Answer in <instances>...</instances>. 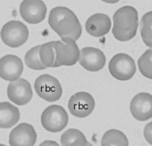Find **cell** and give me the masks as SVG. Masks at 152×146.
I'll use <instances>...</instances> for the list:
<instances>
[{"label":"cell","instance_id":"obj_1","mask_svg":"<svg viewBox=\"0 0 152 146\" xmlns=\"http://www.w3.org/2000/svg\"><path fill=\"white\" fill-rule=\"evenodd\" d=\"M49 25L61 38L68 37L76 41L82 33V27L75 13L65 7H55L49 15Z\"/></svg>","mask_w":152,"mask_h":146},{"label":"cell","instance_id":"obj_2","mask_svg":"<svg viewBox=\"0 0 152 146\" xmlns=\"http://www.w3.org/2000/svg\"><path fill=\"white\" fill-rule=\"evenodd\" d=\"M112 33L118 40H130L135 36L139 20L137 10L131 6H125L116 11L113 16Z\"/></svg>","mask_w":152,"mask_h":146},{"label":"cell","instance_id":"obj_3","mask_svg":"<svg viewBox=\"0 0 152 146\" xmlns=\"http://www.w3.org/2000/svg\"><path fill=\"white\" fill-rule=\"evenodd\" d=\"M68 115L62 106L52 105L46 108L41 116V123L47 131L58 132L63 130L67 125Z\"/></svg>","mask_w":152,"mask_h":146},{"label":"cell","instance_id":"obj_4","mask_svg":"<svg viewBox=\"0 0 152 146\" xmlns=\"http://www.w3.org/2000/svg\"><path fill=\"white\" fill-rule=\"evenodd\" d=\"M29 32L26 26L20 21L11 20L3 26L1 32L2 40L11 48L20 47L27 40Z\"/></svg>","mask_w":152,"mask_h":146},{"label":"cell","instance_id":"obj_5","mask_svg":"<svg viewBox=\"0 0 152 146\" xmlns=\"http://www.w3.org/2000/svg\"><path fill=\"white\" fill-rule=\"evenodd\" d=\"M61 39L62 42L54 41L56 67L74 65L79 60L80 56V51L76 41L68 37Z\"/></svg>","mask_w":152,"mask_h":146},{"label":"cell","instance_id":"obj_6","mask_svg":"<svg viewBox=\"0 0 152 146\" xmlns=\"http://www.w3.org/2000/svg\"><path fill=\"white\" fill-rule=\"evenodd\" d=\"M34 88L37 95L48 102L57 101L62 96V87L58 80L47 74L42 75L37 78Z\"/></svg>","mask_w":152,"mask_h":146},{"label":"cell","instance_id":"obj_7","mask_svg":"<svg viewBox=\"0 0 152 146\" xmlns=\"http://www.w3.org/2000/svg\"><path fill=\"white\" fill-rule=\"evenodd\" d=\"M109 69L112 76L120 81L131 79L137 71L134 60L125 53L114 56L109 63Z\"/></svg>","mask_w":152,"mask_h":146},{"label":"cell","instance_id":"obj_8","mask_svg":"<svg viewBox=\"0 0 152 146\" xmlns=\"http://www.w3.org/2000/svg\"><path fill=\"white\" fill-rule=\"evenodd\" d=\"M95 103L91 94L85 92H78L69 99L68 108L70 113L78 118L89 116L94 109Z\"/></svg>","mask_w":152,"mask_h":146},{"label":"cell","instance_id":"obj_9","mask_svg":"<svg viewBox=\"0 0 152 146\" xmlns=\"http://www.w3.org/2000/svg\"><path fill=\"white\" fill-rule=\"evenodd\" d=\"M20 13L24 20L37 24L45 18L47 8L42 0H23L20 5Z\"/></svg>","mask_w":152,"mask_h":146},{"label":"cell","instance_id":"obj_10","mask_svg":"<svg viewBox=\"0 0 152 146\" xmlns=\"http://www.w3.org/2000/svg\"><path fill=\"white\" fill-rule=\"evenodd\" d=\"M32 87L29 82L23 78L11 82L7 88V95L11 101L18 106L28 103L33 97Z\"/></svg>","mask_w":152,"mask_h":146},{"label":"cell","instance_id":"obj_11","mask_svg":"<svg viewBox=\"0 0 152 146\" xmlns=\"http://www.w3.org/2000/svg\"><path fill=\"white\" fill-rule=\"evenodd\" d=\"M79 62L86 70L89 72H96L104 67L106 58L103 52L99 49L86 47L80 51Z\"/></svg>","mask_w":152,"mask_h":146},{"label":"cell","instance_id":"obj_12","mask_svg":"<svg viewBox=\"0 0 152 146\" xmlns=\"http://www.w3.org/2000/svg\"><path fill=\"white\" fill-rule=\"evenodd\" d=\"M130 109L133 116L139 121H145L152 117V95L140 93L133 98Z\"/></svg>","mask_w":152,"mask_h":146},{"label":"cell","instance_id":"obj_13","mask_svg":"<svg viewBox=\"0 0 152 146\" xmlns=\"http://www.w3.org/2000/svg\"><path fill=\"white\" fill-rule=\"evenodd\" d=\"M23 69L22 60L17 56L8 55L0 59V77L4 80L10 82L17 80Z\"/></svg>","mask_w":152,"mask_h":146},{"label":"cell","instance_id":"obj_14","mask_svg":"<svg viewBox=\"0 0 152 146\" xmlns=\"http://www.w3.org/2000/svg\"><path fill=\"white\" fill-rule=\"evenodd\" d=\"M37 135L34 127L27 123H22L12 131L9 143L11 146H34Z\"/></svg>","mask_w":152,"mask_h":146},{"label":"cell","instance_id":"obj_15","mask_svg":"<svg viewBox=\"0 0 152 146\" xmlns=\"http://www.w3.org/2000/svg\"><path fill=\"white\" fill-rule=\"evenodd\" d=\"M111 21L108 15L96 13L91 16L86 23L87 32L94 37H99L107 34L110 30Z\"/></svg>","mask_w":152,"mask_h":146},{"label":"cell","instance_id":"obj_16","mask_svg":"<svg viewBox=\"0 0 152 146\" xmlns=\"http://www.w3.org/2000/svg\"><path fill=\"white\" fill-rule=\"evenodd\" d=\"M20 117L18 108L9 102L0 103V128H12L18 123Z\"/></svg>","mask_w":152,"mask_h":146},{"label":"cell","instance_id":"obj_17","mask_svg":"<svg viewBox=\"0 0 152 146\" xmlns=\"http://www.w3.org/2000/svg\"><path fill=\"white\" fill-rule=\"evenodd\" d=\"M62 146H88L86 137L80 131L76 129H69L66 131L61 138Z\"/></svg>","mask_w":152,"mask_h":146},{"label":"cell","instance_id":"obj_18","mask_svg":"<svg viewBox=\"0 0 152 146\" xmlns=\"http://www.w3.org/2000/svg\"><path fill=\"white\" fill-rule=\"evenodd\" d=\"M39 55L43 64L47 67H56V55L54 41L50 42L40 46Z\"/></svg>","mask_w":152,"mask_h":146},{"label":"cell","instance_id":"obj_19","mask_svg":"<svg viewBox=\"0 0 152 146\" xmlns=\"http://www.w3.org/2000/svg\"><path fill=\"white\" fill-rule=\"evenodd\" d=\"M102 146H128L126 137L121 131L111 129L106 132L101 141Z\"/></svg>","mask_w":152,"mask_h":146},{"label":"cell","instance_id":"obj_20","mask_svg":"<svg viewBox=\"0 0 152 146\" xmlns=\"http://www.w3.org/2000/svg\"><path fill=\"white\" fill-rule=\"evenodd\" d=\"M140 33L145 45L152 48V11L143 16L140 25Z\"/></svg>","mask_w":152,"mask_h":146},{"label":"cell","instance_id":"obj_21","mask_svg":"<svg viewBox=\"0 0 152 146\" xmlns=\"http://www.w3.org/2000/svg\"><path fill=\"white\" fill-rule=\"evenodd\" d=\"M41 45L35 46L29 50L25 57V63L28 67L34 70H44L46 67L43 64L39 55Z\"/></svg>","mask_w":152,"mask_h":146},{"label":"cell","instance_id":"obj_22","mask_svg":"<svg viewBox=\"0 0 152 146\" xmlns=\"http://www.w3.org/2000/svg\"><path fill=\"white\" fill-rule=\"evenodd\" d=\"M139 71L144 76L152 79V49L147 50L138 59Z\"/></svg>","mask_w":152,"mask_h":146},{"label":"cell","instance_id":"obj_23","mask_svg":"<svg viewBox=\"0 0 152 146\" xmlns=\"http://www.w3.org/2000/svg\"><path fill=\"white\" fill-rule=\"evenodd\" d=\"M144 135L146 141L152 145V121L148 123L145 127Z\"/></svg>","mask_w":152,"mask_h":146},{"label":"cell","instance_id":"obj_24","mask_svg":"<svg viewBox=\"0 0 152 146\" xmlns=\"http://www.w3.org/2000/svg\"><path fill=\"white\" fill-rule=\"evenodd\" d=\"M41 145L59 146V145L54 141H45L41 144Z\"/></svg>","mask_w":152,"mask_h":146},{"label":"cell","instance_id":"obj_25","mask_svg":"<svg viewBox=\"0 0 152 146\" xmlns=\"http://www.w3.org/2000/svg\"><path fill=\"white\" fill-rule=\"evenodd\" d=\"M104 2L109 4H115L118 3L120 0H102Z\"/></svg>","mask_w":152,"mask_h":146}]
</instances>
